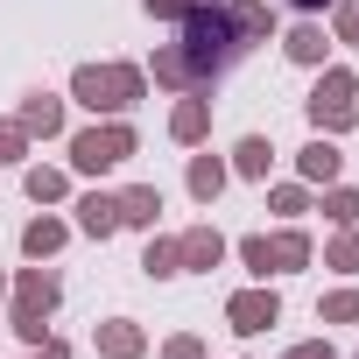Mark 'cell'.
I'll list each match as a JSON object with an SVG mask.
<instances>
[{"label":"cell","mask_w":359,"mask_h":359,"mask_svg":"<svg viewBox=\"0 0 359 359\" xmlns=\"http://www.w3.org/2000/svg\"><path fill=\"white\" fill-rule=\"evenodd\" d=\"M155 85H169V92H205V78H198V64L184 57V50H155Z\"/></svg>","instance_id":"11"},{"label":"cell","mask_w":359,"mask_h":359,"mask_svg":"<svg viewBox=\"0 0 359 359\" xmlns=\"http://www.w3.org/2000/svg\"><path fill=\"white\" fill-rule=\"evenodd\" d=\"M29 155V134H22V120H0V162H22Z\"/></svg>","instance_id":"27"},{"label":"cell","mask_w":359,"mask_h":359,"mask_svg":"<svg viewBox=\"0 0 359 359\" xmlns=\"http://www.w3.org/2000/svg\"><path fill=\"white\" fill-rule=\"evenodd\" d=\"M64 191H71V176H64V169H43V162L29 169V198H36V205H57Z\"/></svg>","instance_id":"23"},{"label":"cell","mask_w":359,"mask_h":359,"mask_svg":"<svg viewBox=\"0 0 359 359\" xmlns=\"http://www.w3.org/2000/svg\"><path fill=\"white\" fill-rule=\"evenodd\" d=\"M191 8H205V0H191Z\"/></svg>","instance_id":"36"},{"label":"cell","mask_w":359,"mask_h":359,"mask_svg":"<svg viewBox=\"0 0 359 359\" xmlns=\"http://www.w3.org/2000/svg\"><path fill=\"white\" fill-rule=\"evenodd\" d=\"M8 324L22 331V345H43V338H50V317H8Z\"/></svg>","instance_id":"30"},{"label":"cell","mask_w":359,"mask_h":359,"mask_svg":"<svg viewBox=\"0 0 359 359\" xmlns=\"http://www.w3.org/2000/svg\"><path fill=\"white\" fill-rule=\"evenodd\" d=\"M176 261H184V275H212L226 261V233L219 226H191V233H176Z\"/></svg>","instance_id":"5"},{"label":"cell","mask_w":359,"mask_h":359,"mask_svg":"<svg viewBox=\"0 0 359 359\" xmlns=\"http://www.w3.org/2000/svg\"><path fill=\"white\" fill-rule=\"evenodd\" d=\"M352 92H359V78H352V71H345V64H331V71H324V78H317V92H310V99H303V106H310V127H317V134H331V141H338V134H345V127H352V120H359V106H352Z\"/></svg>","instance_id":"3"},{"label":"cell","mask_w":359,"mask_h":359,"mask_svg":"<svg viewBox=\"0 0 359 359\" xmlns=\"http://www.w3.org/2000/svg\"><path fill=\"white\" fill-rule=\"evenodd\" d=\"M324 219H331V226H359V191L324 184Z\"/></svg>","instance_id":"21"},{"label":"cell","mask_w":359,"mask_h":359,"mask_svg":"<svg viewBox=\"0 0 359 359\" xmlns=\"http://www.w3.org/2000/svg\"><path fill=\"white\" fill-rule=\"evenodd\" d=\"M205 127H212V106H205L198 92H191L184 106H176V113H169V134H176V141H184V148H191V141H205Z\"/></svg>","instance_id":"16"},{"label":"cell","mask_w":359,"mask_h":359,"mask_svg":"<svg viewBox=\"0 0 359 359\" xmlns=\"http://www.w3.org/2000/svg\"><path fill=\"white\" fill-rule=\"evenodd\" d=\"M296 8H310V15H317V8H324V0H296Z\"/></svg>","instance_id":"34"},{"label":"cell","mask_w":359,"mask_h":359,"mask_svg":"<svg viewBox=\"0 0 359 359\" xmlns=\"http://www.w3.org/2000/svg\"><path fill=\"white\" fill-rule=\"evenodd\" d=\"M184 8H191V0H148V15H155V22H184Z\"/></svg>","instance_id":"32"},{"label":"cell","mask_w":359,"mask_h":359,"mask_svg":"<svg viewBox=\"0 0 359 359\" xmlns=\"http://www.w3.org/2000/svg\"><path fill=\"white\" fill-rule=\"evenodd\" d=\"M261 240H268V233H261ZM296 268H310V240L289 226V233L268 240V275H296Z\"/></svg>","instance_id":"14"},{"label":"cell","mask_w":359,"mask_h":359,"mask_svg":"<svg viewBox=\"0 0 359 359\" xmlns=\"http://www.w3.org/2000/svg\"><path fill=\"white\" fill-rule=\"evenodd\" d=\"M296 169H303V184H338V169H345V155H338V141L331 134H317L303 155H296Z\"/></svg>","instance_id":"9"},{"label":"cell","mask_w":359,"mask_h":359,"mask_svg":"<svg viewBox=\"0 0 359 359\" xmlns=\"http://www.w3.org/2000/svg\"><path fill=\"white\" fill-rule=\"evenodd\" d=\"M226 22H233L240 50H247V43H268V36H275V15H268V0H233V8H226Z\"/></svg>","instance_id":"10"},{"label":"cell","mask_w":359,"mask_h":359,"mask_svg":"<svg viewBox=\"0 0 359 359\" xmlns=\"http://www.w3.org/2000/svg\"><path fill=\"white\" fill-rule=\"evenodd\" d=\"M92 345H99V359H141V352H148V331H141L134 317H106V324L92 331Z\"/></svg>","instance_id":"8"},{"label":"cell","mask_w":359,"mask_h":359,"mask_svg":"<svg viewBox=\"0 0 359 359\" xmlns=\"http://www.w3.org/2000/svg\"><path fill=\"white\" fill-rule=\"evenodd\" d=\"M141 92H148V78L134 64H78V78H71V99L85 113H106V120H120Z\"/></svg>","instance_id":"2"},{"label":"cell","mask_w":359,"mask_h":359,"mask_svg":"<svg viewBox=\"0 0 359 359\" xmlns=\"http://www.w3.org/2000/svg\"><path fill=\"white\" fill-rule=\"evenodd\" d=\"M317 317H324V324H359V289H338V296H324V303H317Z\"/></svg>","instance_id":"25"},{"label":"cell","mask_w":359,"mask_h":359,"mask_svg":"<svg viewBox=\"0 0 359 359\" xmlns=\"http://www.w3.org/2000/svg\"><path fill=\"white\" fill-rule=\"evenodd\" d=\"M226 317H233V331H268V324H282V296L275 289H240L226 303Z\"/></svg>","instance_id":"7"},{"label":"cell","mask_w":359,"mask_h":359,"mask_svg":"<svg viewBox=\"0 0 359 359\" xmlns=\"http://www.w3.org/2000/svg\"><path fill=\"white\" fill-rule=\"evenodd\" d=\"M324 43H331V36H324L317 22H303V29H289L282 50H289V64H324Z\"/></svg>","instance_id":"20"},{"label":"cell","mask_w":359,"mask_h":359,"mask_svg":"<svg viewBox=\"0 0 359 359\" xmlns=\"http://www.w3.org/2000/svg\"><path fill=\"white\" fill-rule=\"evenodd\" d=\"M57 296H64V289H57L50 268H22V275H15V317H50Z\"/></svg>","instance_id":"6"},{"label":"cell","mask_w":359,"mask_h":359,"mask_svg":"<svg viewBox=\"0 0 359 359\" xmlns=\"http://www.w3.org/2000/svg\"><path fill=\"white\" fill-rule=\"evenodd\" d=\"M289 359H331V345L324 338H303V345H289Z\"/></svg>","instance_id":"33"},{"label":"cell","mask_w":359,"mask_h":359,"mask_svg":"<svg viewBox=\"0 0 359 359\" xmlns=\"http://www.w3.org/2000/svg\"><path fill=\"white\" fill-rule=\"evenodd\" d=\"M22 134H64V99H50V92H29L22 99Z\"/></svg>","instance_id":"12"},{"label":"cell","mask_w":359,"mask_h":359,"mask_svg":"<svg viewBox=\"0 0 359 359\" xmlns=\"http://www.w3.org/2000/svg\"><path fill=\"white\" fill-rule=\"evenodd\" d=\"M155 212H162V191H155V184L120 191V226H148V233H155Z\"/></svg>","instance_id":"15"},{"label":"cell","mask_w":359,"mask_h":359,"mask_svg":"<svg viewBox=\"0 0 359 359\" xmlns=\"http://www.w3.org/2000/svg\"><path fill=\"white\" fill-rule=\"evenodd\" d=\"M141 268H148L155 282H169V275H184V261H176V240H148V254H141Z\"/></svg>","instance_id":"24"},{"label":"cell","mask_w":359,"mask_h":359,"mask_svg":"<svg viewBox=\"0 0 359 359\" xmlns=\"http://www.w3.org/2000/svg\"><path fill=\"white\" fill-rule=\"evenodd\" d=\"M64 240H71V226H64V219H36V226L22 233V254H29V261H50Z\"/></svg>","instance_id":"18"},{"label":"cell","mask_w":359,"mask_h":359,"mask_svg":"<svg viewBox=\"0 0 359 359\" xmlns=\"http://www.w3.org/2000/svg\"><path fill=\"white\" fill-rule=\"evenodd\" d=\"M176 50L198 64V78H205V85L240 57V36H233V22L219 15V0H205V8H184V43H176Z\"/></svg>","instance_id":"1"},{"label":"cell","mask_w":359,"mask_h":359,"mask_svg":"<svg viewBox=\"0 0 359 359\" xmlns=\"http://www.w3.org/2000/svg\"><path fill=\"white\" fill-rule=\"evenodd\" d=\"M268 162H275V148H268V134H247V141L233 148V169H240V176H254V184H261V176H268Z\"/></svg>","instance_id":"19"},{"label":"cell","mask_w":359,"mask_h":359,"mask_svg":"<svg viewBox=\"0 0 359 359\" xmlns=\"http://www.w3.org/2000/svg\"><path fill=\"white\" fill-rule=\"evenodd\" d=\"M268 205H275L282 219H303V212H310V191H303V184H282V191H275Z\"/></svg>","instance_id":"26"},{"label":"cell","mask_w":359,"mask_h":359,"mask_svg":"<svg viewBox=\"0 0 359 359\" xmlns=\"http://www.w3.org/2000/svg\"><path fill=\"white\" fill-rule=\"evenodd\" d=\"M331 29H338V43H359V0H338V22Z\"/></svg>","instance_id":"28"},{"label":"cell","mask_w":359,"mask_h":359,"mask_svg":"<svg viewBox=\"0 0 359 359\" xmlns=\"http://www.w3.org/2000/svg\"><path fill=\"white\" fill-rule=\"evenodd\" d=\"M29 359H36V352H29Z\"/></svg>","instance_id":"37"},{"label":"cell","mask_w":359,"mask_h":359,"mask_svg":"<svg viewBox=\"0 0 359 359\" xmlns=\"http://www.w3.org/2000/svg\"><path fill=\"white\" fill-rule=\"evenodd\" d=\"M226 176H233V169H226L219 155H191V198H198V205H212V198L226 191Z\"/></svg>","instance_id":"17"},{"label":"cell","mask_w":359,"mask_h":359,"mask_svg":"<svg viewBox=\"0 0 359 359\" xmlns=\"http://www.w3.org/2000/svg\"><path fill=\"white\" fill-rule=\"evenodd\" d=\"M0 296H8V275H0Z\"/></svg>","instance_id":"35"},{"label":"cell","mask_w":359,"mask_h":359,"mask_svg":"<svg viewBox=\"0 0 359 359\" xmlns=\"http://www.w3.org/2000/svg\"><path fill=\"white\" fill-rule=\"evenodd\" d=\"M78 233H92V240H106V233H120V198H106V191H92V198H78Z\"/></svg>","instance_id":"13"},{"label":"cell","mask_w":359,"mask_h":359,"mask_svg":"<svg viewBox=\"0 0 359 359\" xmlns=\"http://www.w3.org/2000/svg\"><path fill=\"white\" fill-rule=\"evenodd\" d=\"M240 261H247V268L268 282V240H261V233H254V240H240Z\"/></svg>","instance_id":"29"},{"label":"cell","mask_w":359,"mask_h":359,"mask_svg":"<svg viewBox=\"0 0 359 359\" xmlns=\"http://www.w3.org/2000/svg\"><path fill=\"white\" fill-rule=\"evenodd\" d=\"M162 359H205V345L184 331V338H169V345H162Z\"/></svg>","instance_id":"31"},{"label":"cell","mask_w":359,"mask_h":359,"mask_svg":"<svg viewBox=\"0 0 359 359\" xmlns=\"http://www.w3.org/2000/svg\"><path fill=\"white\" fill-rule=\"evenodd\" d=\"M324 268H338V275H359V233H352V226H338V240L324 247Z\"/></svg>","instance_id":"22"},{"label":"cell","mask_w":359,"mask_h":359,"mask_svg":"<svg viewBox=\"0 0 359 359\" xmlns=\"http://www.w3.org/2000/svg\"><path fill=\"white\" fill-rule=\"evenodd\" d=\"M127 155H134V127H127V120H99V127L71 134V162H78L85 176H106V169L127 162Z\"/></svg>","instance_id":"4"}]
</instances>
